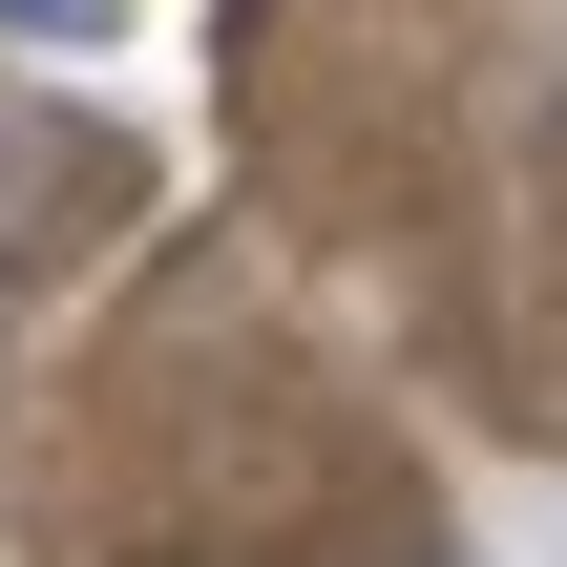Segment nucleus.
Wrapping results in <instances>:
<instances>
[{
  "label": "nucleus",
  "mask_w": 567,
  "mask_h": 567,
  "mask_svg": "<svg viewBox=\"0 0 567 567\" xmlns=\"http://www.w3.org/2000/svg\"><path fill=\"white\" fill-rule=\"evenodd\" d=\"M126 0H0V42H105Z\"/></svg>",
  "instance_id": "obj_1"
}]
</instances>
